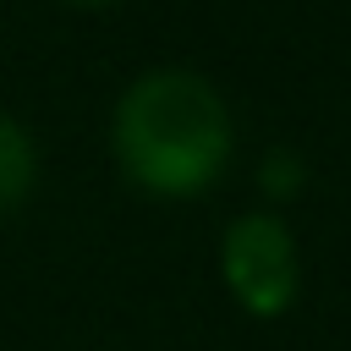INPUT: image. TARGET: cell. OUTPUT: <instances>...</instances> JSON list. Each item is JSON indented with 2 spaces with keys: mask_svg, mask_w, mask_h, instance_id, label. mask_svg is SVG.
<instances>
[{
  "mask_svg": "<svg viewBox=\"0 0 351 351\" xmlns=\"http://www.w3.org/2000/svg\"><path fill=\"white\" fill-rule=\"evenodd\" d=\"M110 148L121 176L165 203L203 197L236 148L230 110L219 88L186 66H154L126 82L110 115Z\"/></svg>",
  "mask_w": 351,
  "mask_h": 351,
  "instance_id": "cell-1",
  "label": "cell"
},
{
  "mask_svg": "<svg viewBox=\"0 0 351 351\" xmlns=\"http://www.w3.org/2000/svg\"><path fill=\"white\" fill-rule=\"evenodd\" d=\"M219 274L241 313H252V318L291 313V302L302 291V258H296L291 225L269 208L236 214L219 236Z\"/></svg>",
  "mask_w": 351,
  "mask_h": 351,
  "instance_id": "cell-2",
  "label": "cell"
},
{
  "mask_svg": "<svg viewBox=\"0 0 351 351\" xmlns=\"http://www.w3.org/2000/svg\"><path fill=\"white\" fill-rule=\"evenodd\" d=\"M33 181H38V143L16 115L0 110V219L33 197Z\"/></svg>",
  "mask_w": 351,
  "mask_h": 351,
  "instance_id": "cell-3",
  "label": "cell"
},
{
  "mask_svg": "<svg viewBox=\"0 0 351 351\" xmlns=\"http://www.w3.org/2000/svg\"><path fill=\"white\" fill-rule=\"evenodd\" d=\"M258 186H263L269 197H291V192L302 186V165H296V154L274 148V154L263 159V170H258Z\"/></svg>",
  "mask_w": 351,
  "mask_h": 351,
  "instance_id": "cell-4",
  "label": "cell"
},
{
  "mask_svg": "<svg viewBox=\"0 0 351 351\" xmlns=\"http://www.w3.org/2000/svg\"><path fill=\"white\" fill-rule=\"evenodd\" d=\"M66 5H77V11H99V5H110V0H66Z\"/></svg>",
  "mask_w": 351,
  "mask_h": 351,
  "instance_id": "cell-5",
  "label": "cell"
}]
</instances>
